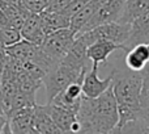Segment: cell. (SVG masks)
Here are the masks:
<instances>
[{
	"mask_svg": "<svg viewBox=\"0 0 149 134\" xmlns=\"http://www.w3.org/2000/svg\"><path fill=\"white\" fill-rule=\"evenodd\" d=\"M21 32L18 29H15L12 26H4L0 28V45L3 47H8L12 45L17 44L18 41H21Z\"/></svg>",
	"mask_w": 149,
	"mask_h": 134,
	"instance_id": "44dd1931",
	"label": "cell"
},
{
	"mask_svg": "<svg viewBox=\"0 0 149 134\" xmlns=\"http://www.w3.org/2000/svg\"><path fill=\"white\" fill-rule=\"evenodd\" d=\"M8 122V117L5 116V114L0 113V133L3 132V128H4V125Z\"/></svg>",
	"mask_w": 149,
	"mask_h": 134,
	"instance_id": "cb8c5ba5",
	"label": "cell"
},
{
	"mask_svg": "<svg viewBox=\"0 0 149 134\" xmlns=\"http://www.w3.org/2000/svg\"><path fill=\"white\" fill-rule=\"evenodd\" d=\"M0 1L9 3V4H16V5H20L21 4V0H0Z\"/></svg>",
	"mask_w": 149,
	"mask_h": 134,
	"instance_id": "d4e9b609",
	"label": "cell"
},
{
	"mask_svg": "<svg viewBox=\"0 0 149 134\" xmlns=\"http://www.w3.org/2000/svg\"><path fill=\"white\" fill-rule=\"evenodd\" d=\"M86 68H76L64 62H59L54 68L47 71L42 79V84L45 85V92H46V100L47 103L52 100L60 91H63L68 84L77 80H82Z\"/></svg>",
	"mask_w": 149,
	"mask_h": 134,
	"instance_id": "3957f363",
	"label": "cell"
},
{
	"mask_svg": "<svg viewBox=\"0 0 149 134\" xmlns=\"http://www.w3.org/2000/svg\"><path fill=\"white\" fill-rule=\"evenodd\" d=\"M52 0H21V4L30 13H41L51 4Z\"/></svg>",
	"mask_w": 149,
	"mask_h": 134,
	"instance_id": "7402d4cb",
	"label": "cell"
},
{
	"mask_svg": "<svg viewBox=\"0 0 149 134\" xmlns=\"http://www.w3.org/2000/svg\"><path fill=\"white\" fill-rule=\"evenodd\" d=\"M33 125L36 133H62L52 121L46 105H38V104L34 105Z\"/></svg>",
	"mask_w": 149,
	"mask_h": 134,
	"instance_id": "2e32d148",
	"label": "cell"
},
{
	"mask_svg": "<svg viewBox=\"0 0 149 134\" xmlns=\"http://www.w3.org/2000/svg\"><path fill=\"white\" fill-rule=\"evenodd\" d=\"M74 37H76V33L68 26V28H63L46 34L43 42L39 46L54 62L59 63L68 53L70 47L72 46Z\"/></svg>",
	"mask_w": 149,
	"mask_h": 134,
	"instance_id": "5b68a950",
	"label": "cell"
},
{
	"mask_svg": "<svg viewBox=\"0 0 149 134\" xmlns=\"http://www.w3.org/2000/svg\"><path fill=\"white\" fill-rule=\"evenodd\" d=\"M130 34V24H122L119 21H111V23L101 24L94 28L85 30L82 33H77L76 36L80 37L85 42L86 46L93 44L97 39H109L115 44L120 45L122 51Z\"/></svg>",
	"mask_w": 149,
	"mask_h": 134,
	"instance_id": "277c9868",
	"label": "cell"
},
{
	"mask_svg": "<svg viewBox=\"0 0 149 134\" xmlns=\"http://www.w3.org/2000/svg\"><path fill=\"white\" fill-rule=\"evenodd\" d=\"M76 117L80 122V133L105 134L113 132L119 116L118 103L111 85L97 97L82 95Z\"/></svg>",
	"mask_w": 149,
	"mask_h": 134,
	"instance_id": "6da1fadb",
	"label": "cell"
},
{
	"mask_svg": "<svg viewBox=\"0 0 149 134\" xmlns=\"http://www.w3.org/2000/svg\"><path fill=\"white\" fill-rule=\"evenodd\" d=\"M103 3H105V0H89L81 9L77 11L72 17H71L70 28L72 29L74 33H79L82 26L95 15V12L100 9Z\"/></svg>",
	"mask_w": 149,
	"mask_h": 134,
	"instance_id": "9a60e30c",
	"label": "cell"
},
{
	"mask_svg": "<svg viewBox=\"0 0 149 134\" xmlns=\"http://www.w3.org/2000/svg\"><path fill=\"white\" fill-rule=\"evenodd\" d=\"M46 108L52 121L62 133H80V122L77 121V117L73 112L51 103H46Z\"/></svg>",
	"mask_w": 149,
	"mask_h": 134,
	"instance_id": "9c48e42d",
	"label": "cell"
},
{
	"mask_svg": "<svg viewBox=\"0 0 149 134\" xmlns=\"http://www.w3.org/2000/svg\"><path fill=\"white\" fill-rule=\"evenodd\" d=\"M124 3H126V0H105V3H103L100 9L95 12V15L82 26L79 33L89 30V29L94 28V26H97V25H101V24L118 21L122 12H123Z\"/></svg>",
	"mask_w": 149,
	"mask_h": 134,
	"instance_id": "8992f818",
	"label": "cell"
},
{
	"mask_svg": "<svg viewBox=\"0 0 149 134\" xmlns=\"http://www.w3.org/2000/svg\"><path fill=\"white\" fill-rule=\"evenodd\" d=\"M149 9V0H126L124 8L119 17V23L131 24L136 17Z\"/></svg>",
	"mask_w": 149,
	"mask_h": 134,
	"instance_id": "d6986e66",
	"label": "cell"
},
{
	"mask_svg": "<svg viewBox=\"0 0 149 134\" xmlns=\"http://www.w3.org/2000/svg\"><path fill=\"white\" fill-rule=\"evenodd\" d=\"M20 32H21V37L24 39H26V41L31 42L34 45H41L43 42L45 37H46V33H45L43 26H42L39 13H30L26 17Z\"/></svg>",
	"mask_w": 149,
	"mask_h": 134,
	"instance_id": "4fadbf2b",
	"label": "cell"
},
{
	"mask_svg": "<svg viewBox=\"0 0 149 134\" xmlns=\"http://www.w3.org/2000/svg\"><path fill=\"white\" fill-rule=\"evenodd\" d=\"M143 42H149V9L130 24V34L123 46V51L126 53L132 46Z\"/></svg>",
	"mask_w": 149,
	"mask_h": 134,
	"instance_id": "30bf717a",
	"label": "cell"
},
{
	"mask_svg": "<svg viewBox=\"0 0 149 134\" xmlns=\"http://www.w3.org/2000/svg\"><path fill=\"white\" fill-rule=\"evenodd\" d=\"M33 114L34 106L22 108L8 114L10 132L12 133H22V134H34V125H33Z\"/></svg>",
	"mask_w": 149,
	"mask_h": 134,
	"instance_id": "8fae6325",
	"label": "cell"
},
{
	"mask_svg": "<svg viewBox=\"0 0 149 134\" xmlns=\"http://www.w3.org/2000/svg\"><path fill=\"white\" fill-rule=\"evenodd\" d=\"M4 61H5V51H4V47L0 45V70H3Z\"/></svg>",
	"mask_w": 149,
	"mask_h": 134,
	"instance_id": "603a6c76",
	"label": "cell"
},
{
	"mask_svg": "<svg viewBox=\"0 0 149 134\" xmlns=\"http://www.w3.org/2000/svg\"><path fill=\"white\" fill-rule=\"evenodd\" d=\"M39 16H41L42 26H43V30H45L46 34L70 26L71 18L67 17V16H65L64 13H62L60 11H47V9H45L43 12L39 13Z\"/></svg>",
	"mask_w": 149,
	"mask_h": 134,
	"instance_id": "e0dca14e",
	"label": "cell"
},
{
	"mask_svg": "<svg viewBox=\"0 0 149 134\" xmlns=\"http://www.w3.org/2000/svg\"><path fill=\"white\" fill-rule=\"evenodd\" d=\"M98 66L97 63H92L90 71H86L81 82L82 95L86 97H97L103 93L113 83V75H109L105 79L98 76Z\"/></svg>",
	"mask_w": 149,
	"mask_h": 134,
	"instance_id": "52a82bcc",
	"label": "cell"
},
{
	"mask_svg": "<svg viewBox=\"0 0 149 134\" xmlns=\"http://www.w3.org/2000/svg\"><path fill=\"white\" fill-rule=\"evenodd\" d=\"M124 54H126L124 63L130 70L141 71L149 62V42L135 45L130 50H127Z\"/></svg>",
	"mask_w": 149,
	"mask_h": 134,
	"instance_id": "5bb4252c",
	"label": "cell"
},
{
	"mask_svg": "<svg viewBox=\"0 0 149 134\" xmlns=\"http://www.w3.org/2000/svg\"><path fill=\"white\" fill-rule=\"evenodd\" d=\"M141 90H140V118L149 126V62L140 71Z\"/></svg>",
	"mask_w": 149,
	"mask_h": 134,
	"instance_id": "ffe728a7",
	"label": "cell"
},
{
	"mask_svg": "<svg viewBox=\"0 0 149 134\" xmlns=\"http://www.w3.org/2000/svg\"><path fill=\"white\" fill-rule=\"evenodd\" d=\"M38 47H39V45H34L22 38L17 44L5 47L4 51L7 55L17 58V59L22 61V62H28V61L31 62L34 59V57H36L37 51H38Z\"/></svg>",
	"mask_w": 149,
	"mask_h": 134,
	"instance_id": "ac0fdd59",
	"label": "cell"
},
{
	"mask_svg": "<svg viewBox=\"0 0 149 134\" xmlns=\"http://www.w3.org/2000/svg\"><path fill=\"white\" fill-rule=\"evenodd\" d=\"M115 50H122V46L109 39H97L88 46L86 55L92 63L101 65V63H106L107 58Z\"/></svg>",
	"mask_w": 149,
	"mask_h": 134,
	"instance_id": "7c38bea8",
	"label": "cell"
},
{
	"mask_svg": "<svg viewBox=\"0 0 149 134\" xmlns=\"http://www.w3.org/2000/svg\"><path fill=\"white\" fill-rule=\"evenodd\" d=\"M111 88L118 103V124L111 133H118L124 124L140 118L141 74L128 67H114Z\"/></svg>",
	"mask_w": 149,
	"mask_h": 134,
	"instance_id": "7a4b0ae2",
	"label": "cell"
},
{
	"mask_svg": "<svg viewBox=\"0 0 149 134\" xmlns=\"http://www.w3.org/2000/svg\"><path fill=\"white\" fill-rule=\"evenodd\" d=\"M81 82L82 80H77L71 84H68L63 91H60L50 103L55 104L58 106L67 109V111L73 112L74 114L79 112L80 104H81L82 99V90H81Z\"/></svg>",
	"mask_w": 149,
	"mask_h": 134,
	"instance_id": "ba28073f",
	"label": "cell"
}]
</instances>
